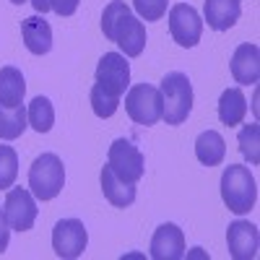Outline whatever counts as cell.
<instances>
[{
    "mask_svg": "<svg viewBox=\"0 0 260 260\" xmlns=\"http://www.w3.org/2000/svg\"><path fill=\"white\" fill-rule=\"evenodd\" d=\"M102 31L122 50L125 57H138L146 47V26L138 16H133L125 0H112V3L104 6Z\"/></svg>",
    "mask_w": 260,
    "mask_h": 260,
    "instance_id": "obj_1",
    "label": "cell"
},
{
    "mask_svg": "<svg viewBox=\"0 0 260 260\" xmlns=\"http://www.w3.org/2000/svg\"><path fill=\"white\" fill-rule=\"evenodd\" d=\"M221 201L237 216L250 213L255 208L257 185H255V177H252V172L247 167L229 164L224 169V175H221Z\"/></svg>",
    "mask_w": 260,
    "mask_h": 260,
    "instance_id": "obj_2",
    "label": "cell"
},
{
    "mask_svg": "<svg viewBox=\"0 0 260 260\" xmlns=\"http://www.w3.org/2000/svg\"><path fill=\"white\" fill-rule=\"evenodd\" d=\"M161 99H164V115L161 120H167V125H182L190 112H192V83L185 73L172 71L161 78Z\"/></svg>",
    "mask_w": 260,
    "mask_h": 260,
    "instance_id": "obj_3",
    "label": "cell"
},
{
    "mask_svg": "<svg viewBox=\"0 0 260 260\" xmlns=\"http://www.w3.org/2000/svg\"><path fill=\"white\" fill-rule=\"evenodd\" d=\"M65 185V167L57 154H42L29 167V190L37 201H52Z\"/></svg>",
    "mask_w": 260,
    "mask_h": 260,
    "instance_id": "obj_4",
    "label": "cell"
},
{
    "mask_svg": "<svg viewBox=\"0 0 260 260\" xmlns=\"http://www.w3.org/2000/svg\"><path fill=\"white\" fill-rule=\"evenodd\" d=\"M125 112L138 125H156L164 115V99L161 91L151 83H136L125 94Z\"/></svg>",
    "mask_w": 260,
    "mask_h": 260,
    "instance_id": "obj_5",
    "label": "cell"
},
{
    "mask_svg": "<svg viewBox=\"0 0 260 260\" xmlns=\"http://www.w3.org/2000/svg\"><path fill=\"white\" fill-rule=\"evenodd\" d=\"M107 167H110L115 175L125 182H138L146 172V159L143 154L133 146V141L127 138H117L110 146V154H107Z\"/></svg>",
    "mask_w": 260,
    "mask_h": 260,
    "instance_id": "obj_6",
    "label": "cell"
},
{
    "mask_svg": "<svg viewBox=\"0 0 260 260\" xmlns=\"http://www.w3.org/2000/svg\"><path fill=\"white\" fill-rule=\"evenodd\" d=\"M169 34L180 47H195L203 34V18L187 3H177L169 8Z\"/></svg>",
    "mask_w": 260,
    "mask_h": 260,
    "instance_id": "obj_7",
    "label": "cell"
},
{
    "mask_svg": "<svg viewBox=\"0 0 260 260\" xmlns=\"http://www.w3.org/2000/svg\"><path fill=\"white\" fill-rule=\"evenodd\" d=\"M96 86L112 96H122L130 86V65L122 52H107L96 65Z\"/></svg>",
    "mask_w": 260,
    "mask_h": 260,
    "instance_id": "obj_8",
    "label": "cell"
},
{
    "mask_svg": "<svg viewBox=\"0 0 260 260\" xmlns=\"http://www.w3.org/2000/svg\"><path fill=\"white\" fill-rule=\"evenodd\" d=\"M86 245H89V232H86L83 221L78 219H62L52 229V250L57 257L73 260L81 257Z\"/></svg>",
    "mask_w": 260,
    "mask_h": 260,
    "instance_id": "obj_9",
    "label": "cell"
},
{
    "mask_svg": "<svg viewBox=\"0 0 260 260\" xmlns=\"http://www.w3.org/2000/svg\"><path fill=\"white\" fill-rule=\"evenodd\" d=\"M3 213H6L11 229L29 232L34 226V221H37V213H39L31 190H26V187H11L8 195H6V203H3Z\"/></svg>",
    "mask_w": 260,
    "mask_h": 260,
    "instance_id": "obj_10",
    "label": "cell"
},
{
    "mask_svg": "<svg viewBox=\"0 0 260 260\" xmlns=\"http://www.w3.org/2000/svg\"><path fill=\"white\" fill-rule=\"evenodd\" d=\"M226 245H229V255L234 260H252L257 255V245H260L257 226L250 221H242V219L232 221L226 229Z\"/></svg>",
    "mask_w": 260,
    "mask_h": 260,
    "instance_id": "obj_11",
    "label": "cell"
},
{
    "mask_svg": "<svg viewBox=\"0 0 260 260\" xmlns=\"http://www.w3.org/2000/svg\"><path fill=\"white\" fill-rule=\"evenodd\" d=\"M154 260H180L185 257V234L177 224H161L151 237Z\"/></svg>",
    "mask_w": 260,
    "mask_h": 260,
    "instance_id": "obj_12",
    "label": "cell"
},
{
    "mask_svg": "<svg viewBox=\"0 0 260 260\" xmlns=\"http://www.w3.org/2000/svg\"><path fill=\"white\" fill-rule=\"evenodd\" d=\"M229 68H232V76H234L237 83H242V86L257 83V78H260V50H257V45H252V42L240 45L232 55Z\"/></svg>",
    "mask_w": 260,
    "mask_h": 260,
    "instance_id": "obj_13",
    "label": "cell"
},
{
    "mask_svg": "<svg viewBox=\"0 0 260 260\" xmlns=\"http://www.w3.org/2000/svg\"><path fill=\"white\" fill-rule=\"evenodd\" d=\"M203 16L213 31L232 29L242 16V0H206Z\"/></svg>",
    "mask_w": 260,
    "mask_h": 260,
    "instance_id": "obj_14",
    "label": "cell"
},
{
    "mask_svg": "<svg viewBox=\"0 0 260 260\" xmlns=\"http://www.w3.org/2000/svg\"><path fill=\"white\" fill-rule=\"evenodd\" d=\"M21 37L31 55H47L52 50V29L42 16H31L21 21Z\"/></svg>",
    "mask_w": 260,
    "mask_h": 260,
    "instance_id": "obj_15",
    "label": "cell"
},
{
    "mask_svg": "<svg viewBox=\"0 0 260 260\" xmlns=\"http://www.w3.org/2000/svg\"><path fill=\"white\" fill-rule=\"evenodd\" d=\"M99 180H102V192H104V198L110 201L115 208H127V206H133V201H136V185H133V182L120 180L110 167H102Z\"/></svg>",
    "mask_w": 260,
    "mask_h": 260,
    "instance_id": "obj_16",
    "label": "cell"
},
{
    "mask_svg": "<svg viewBox=\"0 0 260 260\" xmlns=\"http://www.w3.org/2000/svg\"><path fill=\"white\" fill-rule=\"evenodd\" d=\"M24 94H26V81L24 73L13 65L0 68V104L13 110V107L24 104Z\"/></svg>",
    "mask_w": 260,
    "mask_h": 260,
    "instance_id": "obj_17",
    "label": "cell"
},
{
    "mask_svg": "<svg viewBox=\"0 0 260 260\" xmlns=\"http://www.w3.org/2000/svg\"><path fill=\"white\" fill-rule=\"evenodd\" d=\"M195 156H198V161L206 164V167H219L226 156V143H224L221 133L203 130V133L195 138Z\"/></svg>",
    "mask_w": 260,
    "mask_h": 260,
    "instance_id": "obj_18",
    "label": "cell"
},
{
    "mask_svg": "<svg viewBox=\"0 0 260 260\" xmlns=\"http://www.w3.org/2000/svg\"><path fill=\"white\" fill-rule=\"evenodd\" d=\"M216 110H219V120L226 125V127H234L240 125L247 115V99L242 94V89H226L219 99V104H216Z\"/></svg>",
    "mask_w": 260,
    "mask_h": 260,
    "instance_id": "obj_19",
    "label": "cell"
},
{
    "mask_svg": "<svg viewBox=\"0 0 260 260\" xmlns=\"http://www.w3.org/2000/svg\"><path fill=\"white\" fill-rule=\"evenodd\" d=\"M29 125V117H26V107H8L0 104V141H16L24 136V130Z\"/></svg>",
    "mask_w": 260,
    "mask_h": 260,
    "instance_id": "obj_20",
    "label": "cell"
},
{
    "mask_svg": "<svg viewBox=\"0 0 260 260\" xmlns=\"http://www.w3.org/2000/svg\"><path fill=\"white\" fill-rule=\"evenodd\" d=\"M26 117L37 133H50L55 125V107L47 96H34L26 107Z\"/></svg>",
    "mask_w": 260,
    "mask_h": 260,
    "instance_id": "obj_21",
    "label": "cell"
},
{
    "mask_svg": "<svg viewBox=\"0 0 260 260\" xmlns=\"http://www.w3.org/2000/svg\"><path fill=\"white\" fill-rule=\"evenodd\" d=\"M237 143H240L242 156L250 164H260V125L257 122L245 125L240 130V136H237Z\"/></svg>",
    "mask_w": 260,
    "mask_h": 260,
    "instance_id": "obj_22",
    "label": "cell"
},
{
    "mask_svg": "<svg viewBox=\"0 0 260 260\" xmlns=\"http://www.w3.org/2000/svg\"><path fill=\"white\" fill-rule=\"evenodd\" d=\"M89 102H91V110H94V115H96V117H102V120L112 117V115L117 112V107H120V96H112V94H107L104 89H99L96 83L91 86Z\"/></svg>",
    "mask_w": 260,
    "mask_h": 260,
    "instance_id": "obj_23",
    "label": "cell"
},
{
    "mask_svg": "<svg viewBox=\"0 0 260 260\" xmlns=\"http://www.w3.org/2000/svg\"><path fill=\"white\" fill-rule=\"evenodd\" d=\"M18 177V154L11 146H0V190L13 187Z\"/></svg>",
    "mask_w": 260,
    "mask_h": 260,
    "instance_id": "obj_24",
    "label": "cell"
},
{
    "mask_svg": "<svg viewBox=\"0 0 260 260\" xmlns=\"http://www.w3.org/2000/svg\"><path fill=\"white\" fill-rule=\"evenodd\" d=\"M169 0H133V8L143 21H161L167 16Z\"/></svg>",
    "mask_w": 260,
    "mask_h": 260,
    "instance_id": "obj_25",
    "label": "cell"
},
{
    "mask_svg": "<svg viewBox=\"0 0 260 260\" xmlns=\"http://www.w3.org/2000/svg\"><path fill=\"white\" fill-rule=\"evenodd\" d=\"M81 0H50V11H55L57 16H73L78 11Z\"/></svg>",
    "mask_w": 260,
    "mask_h": 260,
    "instance_id": "obj_26",
    "label": "cell"
},
{
    "mask_svg": "<svg viewBox=\"0 0 260 260\" xmlns=\"http://www.w3.org/2000/svg\"><path fill=\"white\" fill-rule=\"evenodd\" d=\"M8 240H11V224H8V219H6L3 208H0V252L8 250Z\"/></svg>",
    "mask_w": 260,
    "mask_h": 260,
    "instance_id": "obj_27",
    "label": "cell"
},
{
    "mask_svg": "<svg viewBox=\"0 0 260 260\" xmlns=\"http://www.w3.org/2000/svg\"><path fill=\"white\" fill-rule=\"evenodd\" d=\"M29 3L34 6L37 13H47L50 11V0H29Z\"/></svg>",
    "mask_w": 260,
    "mask_h": 260,
    "instance_id": "obj_28",
    "label": "cell"
},
{
    "mask_svg": "<svg viewBox=\"0 0 260 260\" xmlns=\"http://www.w3.org/2000/svg\"><path fill=\"white\" fill-rule=\"evenodd\" d=\"M11 3H13V6H21V3H26V0H11Z\"/></svg>",
    "mask_w": 260,
    "mask_h": 260,
    "instance_id": "obj_29",
    "label": "cell"
}]
</instances>
